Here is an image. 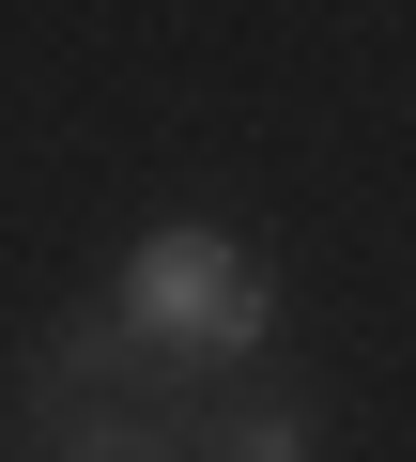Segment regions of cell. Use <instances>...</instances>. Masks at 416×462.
Instances as JSON below:
<instances>
[{
  "instance_id": "6da1fadb",
  "label": "cell",
  "mask_w": 416,
  "mask_h": 462,
  "mask_svg": "<svg viewBox=\"0 0 416 462\" xmlns=\"http://www.w3.org/2000/svg\"><path fill=\"white\" fill-rule=\"evenodd\" d=\"M217 416V370H170L124 309H78L16 370V447L32 462H185Z\"/></svg>"
},
{
  "instance_id": "7a4b0ae2",
  "label": "cell",
  "mask_w": 416,
  "mask_h": 462,
  "mask_svg": "<svg viewBox=\"0 0 416 462\" xmlns=\"http://www.w3.org/2000/svg\"><path fill=\"white\" fill-rule=\"evenodd\" d=\"M108 309L170 370H247L263 324H278V278H263V247H232V231H139L124 278H108Z\"/></svg>"
},
{
  "instance_id": "3957f363",
  "label": "cell",
  "mask_w": 416,
  "mask_h": 462,
  "mask_svg": "<svg viewBox=\"0 0 416 462\" xmlns=\"http://www.w3.org/2000/svg\"><path fill=\"white\" fill-rule=\"evenodd\" d=\"M185 462H309V385H217Z\"/></svg>"
}]
</instances>
